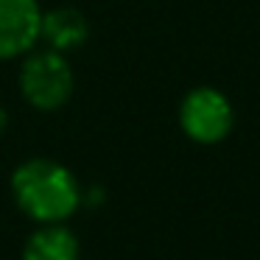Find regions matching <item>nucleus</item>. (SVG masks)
I'll list each match as a JSON object with an SVG mask.
<instances>
[{
    "label": "nucleus",
    "mask_w": 260,
    "mask_h": 260,
    "mask_svg": "<svg viewBox=\"0 0 260 260\" xmlns=\"http://www.w3.org/2000/svg\"><path fill=\"white\" fill-rule=\"evenodd\" d=\"M23 260H79V238L62 221L42 224L25 241Z\"/></svg>",
    "instance_id": "nucleus-6"
},
{
    "label": "nucleus",
    "mask_w": 260,
    "mask_h": 260,
    "mask_svg": "<svg viewBox=\"0 0 260 260\" xmlns=\"http://www.w3.org/2000/svg\"><path fill=\"white\" fill-rule=\"evenodd\" d=\"M179 126L193 143L215 146L230 137L235 126V109L215 87H193L179 104Z\"/></svg>",
    "instance_id": "nucleus-3"
},
{
    "label": "nucleus",
    "mask_w": 260,
    "mask_h": 260,
    "mask_svg": "<svg viewBox=\"0 0 260 260\" xmlns=\"http://www.w3.org/2000/svg\"><path fill=\"white\" fill-rule=\"evenodd\" d=\"M12 193L17 207L40 224H59L81 204V187L73 171L48 157L20 162L12 174Z\"/></svg>",
    "instance_id": "nucleus-1"
},
{
    "label": "nucleus",
    "mask_w": 260,
    "mask_h": 260,
    "mask_svg": "<svg viewBox=\"0 0 260 260\" xmlns=\"http://www.w3.org/2000/svg\"><path fill=\"white\" fill-rule=\"evenodd\" d=\"M6 126H9V112H6L3 107H0V135L6 132Z\"/></svg>",
    "instance_id": "nucleus-7"
},
{
    "label": "nucleus",
    "mask_w": 260,
    "mask_h": 260,
    "mask_svg": "<svg viewBox=\"0 0 260 260\" xmlns=\"http://www.w3.org/2000/svg\"><path fill=\"white\" fill-rule=\"evenodd\" d=\"M40 40L53 51L70 53L76 48H81L90 40V23L87 17L73 6H56L42 12V28Z\"/></svg>",
    "instance_id": "nucleus-5"
},
{
    "label": "nucleus",
    "mask_w": 260,
    "mask_h": 260,
    "mask_svg": "<svg viewBox=\"0 0 260 260\" xmlns=\"http://www.w3.org/2000/svg\"><path fill=\"white\" fill-rule=\"evenodd\" d=\"M40 0H0V62L23 59L40 42Z\"/></svg>",
    "instance_id": "nucleus-4"
},
{
    "label": "nucleus",
    "mask_w": 260,
    "mask_h": 260,
    "mask_svg": "<svg viewBox=\"0 0 260 260\" xmlns=\"http://www.w3.org/2000/svg\"><path fill=\"white\" fill-rule=\"evenodd\" d=\"M17 84L23 98L40 112H53L62 109L70 101L76 87V76L70 68V59L62 51L53 48H40L28 51L20 64Z\"/></svg>",
    "instance_id": "nucleus-2"
}]
</instances>
